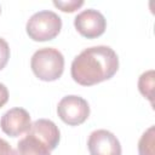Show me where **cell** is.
<instances>
[{"label": "cell", "instance_id": "1", "mask_svg": "<svg viewBox=\"0 0 155 155\" xmlns=\"http://www.w3.org/2000/svg\"><path fill=\"white\" fill-rule=\"evenodd\" d=\"M119 69L116 52L104 45L85 48L78 54L70 68L71 78L81 86H92L109 80Z\"/></svg>", "mask_w": 155, "mask_h": 155}, {"label": "cell", "instance_id": "2", "mask_svg": "<svg viewBox=\"0 0 155 155\" xmlns=\"http://www.w3.org/2000/svg\"><path fill=\"white\" fill-rule=\"evenodd\" d=\"M59 138V130L53 121L39 119L31 124L27 136L17 143L16 155H51Z\"/></svg>", "mask_w": 155, "mask_h": 155}, {"label": "cell", "instance_id": "3", "mask_svg": "<svg viewBox=\"0 0 155 155\" xmlns=\"http://www.w3.org/2000/svg\"><path fill=\"white\" fill-rule=\"evenodd\" d=\"M30 67L34 75L40 80L54 81L63 74L64 57L57 48L44 47L31 56Z\"/></svg>", "mask_w": 155, "mask_h": 155}, {"label": "cell", "instance_id": "4", "mask_svg": "<svg viewBox=\"0 0 155 155\" xmlns=\"http://www.w3.org/2000/svg\"><path fill=\"white\" fill-rule=\"evenodd\" d=\"M62 29L61 17L48 10L34 13L27 22L25 30L28 36L34 41H47L54 39Z\"/></svg>", "mask_w": 155, "mask_h": 155}, {"label": "cell", "instance_id": "5", "mask_svg": "<svg viewBox=\"0 0 155 155\" xmlns=\"http://www.w3.org/2000/svg\"><path fill=\"white\" fill-rule=\"evenodd\" d=\"M57 113L64 124L69 126H78L87 120L90 115V105L82 97L70 94L59 101Z\"/></svg>", "mask_w": 155, "mask_h": 155}, {"label": "cell", "instance_id": "6", "mask_svg": "<svg viewBox=\"0 0 155 155\" xmlns=\"http://www.w3.org/2000/svg\"><path fill=\"white\" fill-rule=\"evenodd\" d=\"M74 27L84 38L96 39L105 31L107 21L99 11L87 8L74 18Z\"/></svg>", "mask_w": 155, "mask_h": 155}, {"label": "cell", "instance_id": "7", "mask_svg": "<svg viewBox=\"0 0 155 155\" xmlns=\"http://www.w3.org/2000/svg\"><path fill=\"white\" fill-rule=\"evenodd\" d=\"M91 155H121V144L116 136L107 130L93 131L87 140Z\"/></svg>", "mask_w": 155, "mask_h": 155}, {"label": "cell", "instance_id": "8", "mask_svg": "<svg viewBox=\"0 0 155 155\" xmlns=\"http://www.w3.org/2000/svg\"><path fill=\"white\" fill-rule=\"evenodd\" d=\"M31 126L29 113L23 108H12L0 119V127L10 137H19Z\"/></svg>", "mask_w": 155, "mask_h": 155}, {"label": "cell", "instance_id": "9", "mask_svg": "<svg viewBox=\"0 0 155 155\" xmlns=\"http://www.w3.org/2000/svg\"><path fill=\"white\" fill-rule=\"evenodd\" d=\"M155 128L150 126L140 137L138 142V153L139 155H155Z\"/></svg>", "mask_w": 155, "mask_h": 155}, {"label": "cell", "instance_id": "10", "mask_svg": "<svg viewBox=\"0 0 155 155\" xmlns=\"http://www.w3.org/2000/svg\"><path fill=\"white\" fill-rule=\"evenodd\" d=\"M138 88L139 92L150 101L153 104V97H154V70H148L143 73L139 76L138 80Z\"/></svg>", "mask_w": 155, "mask_h": 155}, {"label": "cell", "instance_id": "11", "mask_svg": "<svg viewBox=\"0 0 155 155\" xmlns=\"http://www.w3.org/2000/svg\"><path fill=\"white\" fill-rule=\"evenodd\" d=\"M53 5L63 12H74L84 5L82 0H69V1H53Z\"/></svg>", "mask_w": 155, "mask_h": 155}, {"label": "cell", "instance_id": "12", "mask_svg": "<svg viewBox=\"0 0 155 155\" xmlns=\"http://www.w3.org/2000/svg\"><path fill=\"white\" fill-rule=\"evenodd\" d=\"M8 58H10L8 44L2 38H0V70L5 68V65L8 62Z\"/></svg>", "mask_w": 155, "mask_h": 155}, {"label": "cell", "instance_id": "13", "mask_svg": "<svg viewBox=\"0 0 155 155\" xmlns=\"http://www.w3.org/2000/svg\"><path fill=\"white\" fill-rule=\"evenodd\" d=\"M0 155H16L13 148L2 138H0Z\"/></svg>", "mask_w": 155, "mask_h": 155}, {"label": "cell", "instance_id": "14", "mask_svg": "<svg viewBox=\"0 0 155 155\" xmlns=\"http://www.w3.org/2000/svg\"><path fill=\"white\" fill-rule=\"evenodd\" d=\"M8 101V91L7 87L0 82V108L4 107Z\"/></svg>", "mask_w": 155, "mask_h": 155}, {"label": "cell", "instance_id": "15", "mask_svg": "<svg viewBox=\"0 0 155 155\" xmlns=\"http://www.w3.org/2000/svg\"><path fill=\"white\" fill-rule=\"evenodd\" d=\"M0 13H1V6H0Z\"/></svg>", "mask_w": 155, "mask_h": 155}]
</instances>
